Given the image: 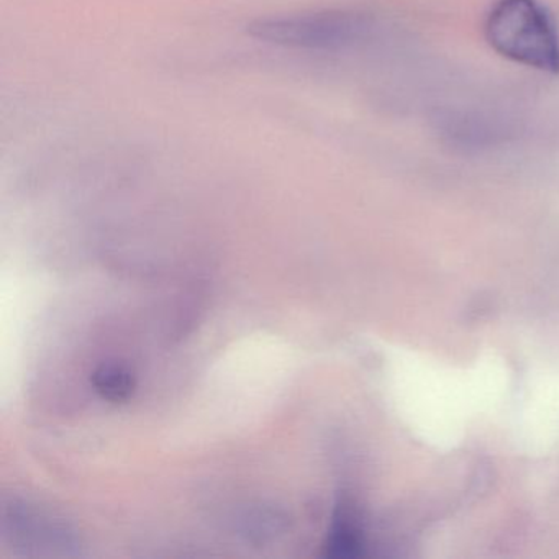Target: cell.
I'll return each mask as SVG.
<instances>
[{
    "label": "cell",
    "instance_id": "6da1fadb",
    "mask_svg": "<svg viewBox=\"0 0 559 559\" xmlns=\"http://www.w3.org/2000/svg\"><path fill=\"white\" fill-rule=\"evenodd\" d=\"M486 38L500 57L542 73H559V32L538 0H497Z\"/></svg>",
    "mask_w": 559,
    "mask_h": 559
},
{
    "label": "cell",
    "instance_id": "7a4b0ae2",
    "mask_svg": "<svg viewBox=\"0 0 559 559\" xmlns=\"http://www.w3.org/2000/svg\"><path fill=\"white\" fill-rule=\"evenodd\" d=\"M372 21L353 11H313L258 19L248 25L257 40L304 50L340 51L369 37Z\"/></svg>",
    "mask_w": 559,
    "mask_h": 559
},
{
    "label": "cell",
    "instance_id": "3957f363",
    "mask_svg": "<svg viewBox=\"0 0 559 559\" xmlns=\"http://www.w3.org/2000/svg\"><path fill=\"white\" fill-rule=\"evenodd\" d=\"M94 388L107 401L122 402L132 395L135 379L123 366L109 365L97 369L93 378Z\"/></svg>",
    "mask_w": 559,
    "mask_h": 559
}]
</instances>
